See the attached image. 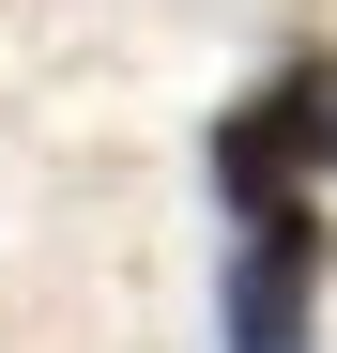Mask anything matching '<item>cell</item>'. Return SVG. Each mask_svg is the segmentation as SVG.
Returning a JSON list of instances; mask_svg holds the SVG:
<instances>
[{"label": "cell", "mask_w": 337, "mask_h": 353, "mask_svg": "<svg viewBox=\"0 0 337 353\" xmlns=\"http://www.w3.org/2000/svg\"><path fill=\"white\" fill-rule=\"evenodd\" d=\"M322 276H337V215L307 185L230 200V276H215V353H307L322 338Z\"/></svg>", "instance_id": "obj_1"}, {"label": "cell", "mask_w": 337, "mask_h": 353, "mask_svg": "<svg viewBox=\"0 0 337 353\" xmlns=\"http://www.w3.org/2000/svg\"><path fill=\"white\" fill-rule=\"evenodd\" d=\"M199 169H215V215H230V200H276V185H322V169H337V31H292V46H276V77L215 108Z\"/></svg>", "instance_id": "obj_2"}]
</instances>
